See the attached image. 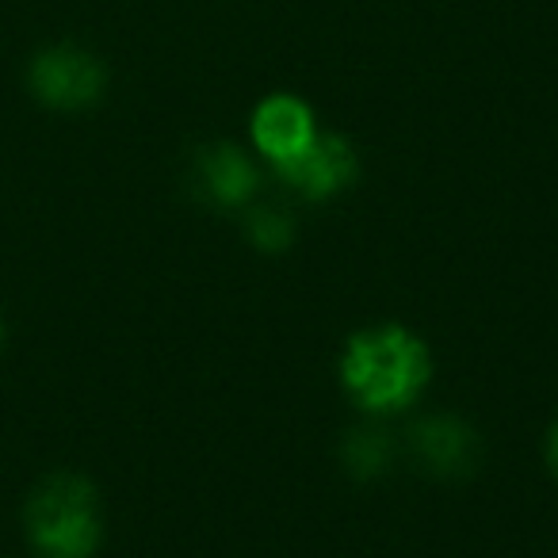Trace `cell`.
<instances>
[{
	"mask_svg": "<svg viewBox=\"0 0 558 558\" xmlns=\"http://www.w3.org/2000/svg\"><path fill=\"white\" fill-rule=\"evenodd\" d=\"M27 85H32L35 100H43L54 111H81L93 108L108 88V70L96 54L81 47H47L35 54L32 70H27Z\"/></svg>",
	"mask_w": 558,
	"mask_h": 558,
	"instance_id": "obj_3",
	"label": "cell"
},
{
	"mask_svg": "<svg viewBox=\"0 0 558 558\" xmlns=\"http://www.w3.org/2000/svg\"><path fill=\"white\" fill-rule=\"evenodd\" d=\"M27 535L43 558H88L100 547L104 520L93 482L50 474L27 501Z\"/></svg>",
	"mask_w": 558,
	"mask_h": 558,
	"instance_id": "obj_2",
	"label": "cell"
},
{
	"mask_svg": "<svg viewBox=\"0 0 558 558\" xmlns=\"http://www.w3.org/2000/svg\"><path fill=\"white\" fill-rule=\"evenodd\" d=\"M547 463H550V471L558 474V421L550 425V436H547Z\"/></svg>",
	"mask_w": 558,
	"mask_h": 558,
	"instance_id": "obj_10",
	"label": "cell"
},
{
	"mask_svg": "<svg viewBox=\"0 0 558 558\" xmlns=\"http://www.w3.org/2000/svg\"><path fill=\"white\" fill-rule=\"evenodd\" d=\"M413 451L421 466L440 478H463L478 466V436L456 417H425L413 428Z\"/></svg>",
	"mask_w": 558,
	"mask_h": 558,
	"instance_id": "obj_7",
	"label": "cell"
},
{
	"mask_svg": "<svg viewBox=\"0 0 558 558\" xmlns=\"http://www.w3.org/2000/svg\"><path fill=\"white\" fill-rule=\"evenodd\" d=\"M0 344H4V318H0Z\"/></svg>",
	"mask_w": 558,
	"mask_h": 558,
	"instance_id": "obj_11",
	"label": "cell"
},
{
	"mask_svg": "<svg viewBox=\"0 0 558 558\" xmlns=\"http://www.w3.org/2000/svg\"><path fill=\"white\" fill-rule=\"evenodd\" d=\"M276 172L295 192L311 195V199H329L356 180V149L341 134H314L311 146L299 149L291 161L276 165Z\"/></svg>",
	"mask_w": 558,
	"mask_h": 558,
	"instance_id": "obj_4",
	"label": "cell"
},
{
	"mask_svg": "<svg viewBox=\"0 0 558 558\" xmlns=\"http://www.w3.org/2000/svg\"><path fill=\"white\" fill-rule=\"evenodd\" d=\"M433 360L417 333L402 326H375L344 344L341 383L364 410H405L425 390Z\"/></svg>",
	"mask_w": 558,
	"mask_h": 558,
	"instance_id": "obj_1",
	"label": "cell"
},
{
	"mask_svg": "<svg viewBox=\"0 0 558 558\" xmlns=\"http://www.w3.org/2000/svg\"><path fill=\"white\" fill-rule=\"evenodd\" d=\"M344 463H349V471L360 474V478L383 474V471H387V463H390L387 436H379V433H352L349 444H344Z\"/></svg>",
	"mask_w": 558,
	"mask_h": 558,
	"instance_id": "obj_9",
	"label": "cell"
},
{
	"mask_svg": "<svg viewBox=\"0 0 558 558\" xmlns=\"http://www.w3.org/2000/svg\"><path fill=\"white\" fill-rule=\"evenodd\" d=\"M318 134L314 116L303 100L295 96H271L260 108L253 111V138L256 149L268 157L271 165H283L299 154V149L311 146V138Z\"/></svg>",
	"mask_w": 558,
	"mask_h": 558,
	"instance_id": "obj_6",
	"label": "cell"
},
{
	"mask_svg": "<svg viewBox=\"0 0 558 558\" xmlns=\"http://www.w3.org/2000/svg\"><path fill=\"white\" fill-rule=\"evenodd\" d=\"M245 233L264 253H283L295 241V222H291L288 210L279 207H253L245 218Z\"/></svg>",
	"mask_w": 558,
	"mask_h": 558,
	"instance_id": "obj_8",
	"label": "cell"
},
{
	"mask_svg": "<svg viewBox=\"0 0 558 558\" xmlns=\"http://www.w3.org/2000/svg\"><path fill=\"white\" fill-rule=\"evenodd\" d=\"M256 187H260V172L230 142H215L195 157V192L215 207H248Z\"/></svg>",
	"mask_w": 558,
	"mask_h": 558,
	"instance_id": "obj_5",
	"label": "cell"
}]
</instances>
